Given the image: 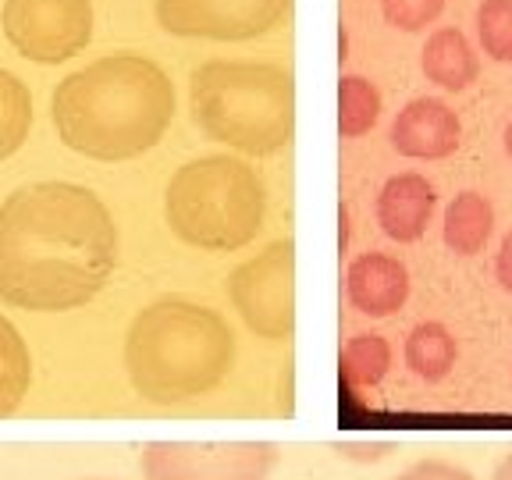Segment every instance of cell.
Segmentation results:
<instances>
[{
    "mask_svg": "<svg viewBox=\"0 0 512 480\" xmlns=\"http://www.w3.org/2000/svg\"><path fill=\"white\" fill-rule=\"evenodd\" d=\"M406 367L413 370L420 381H445L456 367V356H459V345L456 335L438 324V320H424V324H416L413 331L406 335Z\"/></svg>",
    "mask_w": 512,
    "mask_h": 480,
    "instance_id": "cell-15",
    "label": "cell"
},
{
    "mask_svg": "<svg viewBox=\"0 0 512 480\" xmlns=\"http://www.w3.org/2000/svg\"><path fill=\"white\" fill-rule=\"evenodd\" d=\"M480 50L498 64H512V0H484L477 8Z\"/></svg>",
    "mask_w": 512,
    "mask_h": 480,
    "instance_id": "cell-20",
    "label": "cell"
},
{
    "mask_svg": "<svg viewBox=\"0 0 512 480\" xmlns=\"http://www.w3.org/2000/svg\"><path fill=\"white\" fill-rule=\"evenodd\" d=\"M278 459L271 441H150L139 470L146 480H267Z\"/></svg>",
    "mask_w": 512,
    "mask_h": 480,
    "instance_id": "cell-7",
    "label": "cell"
},
{
    "mask_svg": "<svg viewBox=\"0 0 512 480\" xmlns=\"http://www.w3.org/2000/svg\"><path fill=\"white\" fill-rule=\"evenodd\" d=\"M495 232V210L488 196L477 189H463L456 200L445 207V224H441V239L456 256H473L488 246Z\"/></svg>",
    "mask_w": 512,
    "mask_h": 480,
    "instance_id": "cell-14",
    "label": "cell"
},
{
    "mask_svg": "<svg viewBox=\"0 0 512 480\" xmlns=\"http://www.w3.org/2000/svg\"><path fill=\"white\" fill-rule=\"evenodd\" d=\"M392 370V345L384 335L363 331L352 335L342 349V381L345 388H374Z\"/></svg>",
    "mask_w": 512,
    "mask_h": 480,
    "instance_id": "cell-17",
    "label": "cell"
},
{
    "mask_svg": "<svg viewBox=\"0 0 512 480\" xmlns=\"http://www.w3.org/2000/svg\"><path fill=\"white\" fill-rule=\"evenodd\" d=\"M189 107L207 139L267 157L296 136V75L271 61H207L192 72Z\"/></svg>",
    "mask_w": 512,
    "mask_h": 480,
    "instance_id": "cell-4",
    "label": "cell"
},
{
    "mask_svg": "<svg viewBox=\"0 0 512 480\" xmlns=\"http://www.w3.org/2000/svg\"><path fill=\"white\" fill-rule=\"evenodd\" d=\"M288 8L292 0H153L164 32L214 43L260 40L288 15Z\"/></svg>",
    "mask_w": 512,
    "mask_h": 480,
    "instance_id": "cell-9",
    "label": "cell"
},
{
    "mask_svg": "<svg viewBox=\"0 0 512 480\" xmlns=\"http://www.w3.org/2000/svg\"><path fill=\"white\" fill-rule=\"evenodd\" d=\"M89 480H104V477H89Z\"/></svg>",
    "mask_w": 512,
    "mask_h": 480,
    "instance_id": "cell-26",
    "label": "cell"
},
{
    "mask_svg": "<svg viewBox=\"0 0 512 480\" xmlns=\"http://www.w3.org/2000/svg\"><path fill=\"white\" fill-rule=\"evenodd\" d=\"M118 224L93 189L32 182L0 203V303L32 313L79 310L118 267Z\"/></svg>",
    "mask_w": 512,
    "mask_h": 480,
    "instance_id": "cell-1",
    "label": "cell"
},
{
    "mask_svg": "<svg viewBox=\"0 0 512 480\" xmlns=\"http://www.w3.org/2000/svg\"><path fill=\"white\" fill-rule=\"evenodd\" d=\"M345 296L363 317H395L409 299V271L388 253H360L345 271Z\"/></svg>",
    "mask_w": 512,
    "mask_h": 480,
    "instance_id": "cell-11",
    "label": "cell"
},
{
    "mask_svg": "<svg viewBox=\"0 0 512 480\" xmlns=\"http://www.w3.org/2000/svg\"><path fill=\"white\" fill-rule=\"evenodd\" d=\"M392 150L409 160H445L463 143V121L445 100L416 96L395 114L392 121Z\"/></svg>",
    "mask_w": 512,
    "mask_h": 480,
    "instance_id": "cell-10",
    "label": "cell"
},
{
    "mask_svg": "<svg viewBox=\"0 0 512 480\" xmlns=\"http://www.w3.org/2000/svg\"><path fill=\"white\" fill-rule=\"evenodd\" d=\"M228 299L256 338L288 342L296 331V242L278 239L228 274Z\"/></svg>",
    "mask_w": 512,
    "mask_h": 480,
    "instance_id": "cell-6",
    "label": "cell"
},
{
    "mask_svg": "<svg viewBox=\"0 0 512 480\" xmlns=\"http://www.w3.org/2000/svg\"><path fill=\"white\" fill-rule=\"evenodd\" d=\"M395 480H473V473L448 459H420V463L406 466Z\"/></svg>",
    "mask_w": 512,
    "mask_h": 480,
    "instance_id": "cell-22",
    "label": "cell"
},
{
    "mask_svg": "<svg viewBox=\"0 0 512 480\" xmlns=\"http://www.w3.org/2000/svg\"><path fill=\"white\" fill-rule=\"evenodd\" d=\"M381 118V93L363 75H342L338 82V132L342 139H360Z\"/></svg>",
    "mask_w": 512,
    "mask_h": 480,
    "instance_id": "cell-19",
    "label": "cell"
},
{
    "mask_svg": "<svg viewBox=\"0 0 512 480\" xmlns=\"http://www.w3.org/2000/svg\"><path fill=\"white\" fill-rule=\"evenodd\" d=\"M164 221L185 246L203 253H235L264 232V178L246 160L228 153L189 160L168 182Z\"/></svg>",
    "mask_w": 512,
    "mask_h": 480,
    "instance_id": "cell-5",
    "label": "cell"
},
{
    "mask_svg": "<svg viewBox=\"0 0 512 480\" xmlns=\"http://www.w3.org/2000/svg\"><path fill=\"white\" fill-rule=\"evenodd\" d=\"M32 128V96L29 86L15 72L0 68V160L15 157L25 146Z\"/></svg>",
    "mask_w": 512,
    "mask_h": 480,
    "instance_id": "cell-18",
    "label": "cell"
},
{
    "mask_svg": "<svg viewBox=\"0 0 512 480\" xmlns=\"http://www.w3.org/2000/svg\"><path fill=\"white\" fill-rule=\"evenodd\" d=\"M175 100V82L153 57L121 50L57 82L50 114L68 150L114 164L143 157L164 139Z\"/></svg>",
    "mask_w": 512,
    "mask_h": 480,
    "instance_id": "cell-2",
    "label": "cell"
},
{
    "mask_svg": "<svg viewBox=\"0 0 512 480\" xmlns=\"http://www.w3.org/2000/svg\"><path fill=\"white\" fill-rule=\"evenodd\" d=\"M420 72L427 75V82L448 89V93H463L477 82L480 57L463 32L445 25V29H434L427 36L424 54H420Z\"/></svg>",
    "mask_w": 512,
    "mask_h": 480,
    "instance_id": "cell-13",
    "label": "cell"
},
{
    "mask_svg": "<svg viewBox=\"0 0 512 480\" xmlns=\"http://www.w3.org/2000/svg\"><path fill=\"white\" fill-rule=\"evenodd\" d=\"M491 480H512V452L495 466V477H491Z\"/></svg>",
    "mask_w": 512,
    "mask_h": 480,
    "instance_id": "cell-24",
    "label": "cell"
},
{
    "mask_svg": "<svg viewBox=\"0 0 512 480\" xmlns=\"http://www.w3.org/2000/svg\"><path fill=\"white\" fill-rule=\"evenodd\" d=\"M0 29L8 43L36 64H61L93 40L89 0H4Z\"/></svg>",
    "mask_w": 512,
    "mask_h": 480,
    "instance_id": "cell-8",
    "label": "cell"
},
{
    "mask_svg": "<svg viewBox=\"0 0 512 480\" xmlns=\"http://www.w3.org/2000/svg\"><path fill=\"white\" fill-rule=\"evenodd\" d=\"M495 274L498 281H502L505 292H512V232L502 239V246H498V260H495Z\"/></svg>",
    "mask_w": 512,
    "mask_h": 480,
    "instance_id": "cell-23",
    "label": "cell"
},
{
    "mask_svg": "<svg viewBox=\"0 0 512 480\" xmlns=\"http://www.w3.org/2000/svg\"><path fill=\"white\" fill-rule=\"evenodd\" d=\"M438 207V192L416 171L392 175L377 192V224L392 242H416L427 232V224Z\"/></svg>",
    "mask_w": 512,
    "mask_h": 480,
    "instance_id": "cell-12",
    "label": "cell"
},
{
    "mask_svg": "<svg viewBox=\"0 0 512 480\" xmlns=\"http://www.w3.org/2000/svg\"><path fill=\"white\" fill-rule=\"evenodd\" d=\"M121 356L139 399L150 406H185L232 374L235 335L217 310L168 296L132 317Z\"/></svg>",
    "mask_w": 512,
    "mask_h": 480,
    "instance_id": "cell-3",
    "label": "cell"
},
{
    "mask_svg": "<svg viewBox=\"0 0 512 480\" xmlns=\"http://www.w3.org/2000/svg\"><path fill=\"white\" fill-rule=\"evenodd\" d=\"M502 143H505V153L512 157V121L505 125V136H502Z\"/></svg>",
    "mask_w": 512,
    "mask_h": 480,
    "instance_id": "cell-25",
    "label": "cell"
},
{
    "mask_svg": "<svg viewBox=\"0 0 512 480\" xmlns=\"http://www.w3.org/2000/svg\"><path fill=\"white\" fill-rule=\"evenodd\" d=\"M445 11V0H381V15L402 32H420Z\"/></svg>",
    "mask_w": 512,
    "mask_h": 480,
    "instance_id": "cell-21",
    "label": "cell"
},
{
    "mask_svg": "<svg viewBox=\"0 0 512 480\" xmlns=\"http://www.w3.org/2000/svg\"><path fill=\"white\" fill-rule=\"evenodd\" d=\"M32 384V356L22 331L0 313V420L18 413Z\"/></svg>",
    "mask_w": 512,
    "mask_h": 480,
    "instance_id": "cell-16",
    "label": "cell"
}]
</instances>
